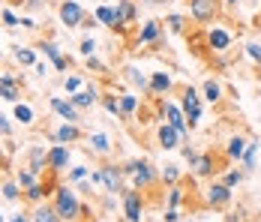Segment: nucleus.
<instances>
[{"mask_svg":"<svg viewBox=\"0 0 261 222\" xmlns=\"http://www.w3.org/2000/svg\"><path fill=\"white\" fill-rule=\"evenodd\" d=\"M15 57H18V63H24V66H33V63H36V54H33L30 48H18Z\"/></svg>","mask_w":261,"mask_h":222,"instance_id":"obj_28","label":"nucleus"},{"mask_svg":"<svg viewBox=\"0 0 261 222\" xmlns=\"http://www.w3.org/2000/svg\"><path fill=\"white\" fill-rule=\"evenodd\" d=\"M183 156H186V159H189V162H198V153H195V150H192V147H183Z\"/></svg>","mask_w":261,"mask_h":222,"instance_id":"obj_46","label":"nucleus"},{"mask_svg":"<svg viewBox=\"0 0 261 222\" xmlns=\"http://www.w3.org/2000/svg\"><path fill=\"white\" fill-rule=\"evenodd\" d=\"M3 21H6V24H9V27H15V24H21V21H18V18H15V12H9V9H6V12H3Z\"/></svg>","mask_w":261,"mask_h":222,"instance_id":"obj_43","label":"nucleus"},{"mask_svg":"<svg viewBox=\"0 0 261 222\" xmlns=\"http://www.w3.org/2000/svg\"><path fill=\"white\" fill-rule=\"evenodd\" d=\"M180 201H183V195H180V189H177V186H174V189H171V192H168V204H171V207H177V204H180Z\"/></svg>","mask_w":261,"mask_h":222,"instance_id":"obj_36","label":"nucleus"},{"mask_svg":"<svg viewBox=\"0 0 261 222\" xmlns=\"http://www.w3.org/2000/svg\"><path fill=\"white\" fill-rule=\"evenodd\" d=\"M93 48H96V42H93V39H84V42H81V54L93 57Z\"/></svg>","mask_w":261,"mask_h":222,"instance_id":"obj_38","label":"nucleus"},{"mask_svg":"<svg viewBox=\"0 0 261 222\" xmlns=\"http://www.w3.org/2000/svg\"><path fill=\"white\" fill-rule=\"evenodd\" d=\"M207 42H210V48H213V51H225V48L231 45V33H228V30H222V27H213V30H210V36H207Z\"/></svg>","mask_w":261,"mask_h":222,"instance_id":"obj_10","label":"nucleus"},{"mask_svg":"<svg viewBox=\"0 0 261 222\" xmlns=\"http://www.w3.org/2000/svg\"><path fill=\"white\" fill-rule=\"evenodd\" d=\"M195 171H198V174H210V171H213V159H210V156H198Z\"/></svg>","mask_w":261,"mask_h":222,"instance_id":"obj_29","label":"nucleus"},{"mask_svg":"<svg viewBox=\"0 0 261 222\" xmlns=\"http://www.w3.org/2000/svg\"><path fill=\"white\" fill-rule=\"evenodd\" d=\"M183 117L189 120V123H198V117H201V105H198V93L192 90V87H186L183 90Z\"/></svg>","mask_w":261,"mask_h":222,"instance_id":"obj_4","label":"nucleus"},{"mask_svg":"<svg viewBox=\"0 0 261 222\" xmlns=\"http://www.w3.org/2000/svg\"><path fill=\"white\" fill-rule=\"evenodd\" d=\"M132 18H135V6L129 0H117V6H114V27L117 24H126Z\"/></svg>","mask_w":261,"mask_h":222,"instance_id":"obj_12","label":"nucleus"},{"mask_svg":"<svg viewBox=\"0 0 261 222\" xmlns=\"http://www.w3.org/2000/svg\"><path fill=\"white\" fill-rule=\"evenodd\" d=\"M219 96H222V87H219L216 81H207V84H204V99H207V102H219Z\"/></svg>","mask_w":261,"mask_h":222,"instance_id":"obj_25","label":"nucleus"},{"mask_svg":"<svg viewBox=\"0 0 261 222\" xmlns=\"http://www.w3.org/2000/svg\"><path fill=\"white\" fill-rule=\"evenodd\" d=\"M0 132L9 135V120H6V117H0Z\"/></svg>","mask_w":261,"mask_h":222,"instance_id":"obj_48","label":"nucleus"},{"mask_svg":"<svg viewBox=\"0 0 261 222\" xmlns=\"http://www.w3.org/2000/svg\"><path fill=\"white\" fill-rule=\"evenodd\" d=\"M159 21H147L144 27H141V33H138V42H153L156 36H159Z\"/></svg>","mask_w":261,"mask_h":222,"instance_id":"obj_19","label":"nucleus"},{"mask_svg":"<svg viewBox=\"0 0 261 222\" xmlns=\"http://www.w3.org/2000/svg\"><path fill=\"white\" fill-rule=\"evenodd\" d=\"M51 108H54V111H57V114L66 120V123L78 120V111H75V105H72V102H63L60 96H54V99H51Z\"/></svg>","mask_w":261,"mask_h":222,"instance_id":"obj_13","label":"nucleus"},{"mask_svg":"<svg viewBox=\"0 0 261 222\" xmlns=\"http://www.w3.org/2000/svg\"><path fill=\"white\" fill-rule=\"evenodd\" d=\"M0 96H3V99H9V102H15V99H18V81H15V78H3V75H0Z\"/></svg>","mask_w":261,"mask_h":222,"instance_id":"obj_15","label":"nucleus"},{"mask_svg":"<svg viewBox=\"0 0 261 222\" xmlns=\"http://www.w3.org/2000/svg\"><path fill=\"white\" fill-rule=\"evenodd\" d=\"M96 21L114 27V9H111V6H96Z\"/></svg>","mask_w":261,"mask_h":222,"instance_id":"obj_23","label":"nucleus"},{"mask_svg":"<svg viewBox=\"0 0 261 222\" xmlns=\"http://www.w3.org/2000/svg\"><path fill=\"white\" fill-rule=\"evenodd\" d=\"M135 108H138V96H132V93L120 96V111H123V117H126V114H132Z\"/></svg>","mask_w":261,"mask_h":222,"instance_id":"obj_26","label":"nucleus"},{"mask_svg":"<svg viewBox=\"0 0 261 222\" xmlns=\"http://www.w3.org/2000/svg\"><path fill=\"white\" fill-rule=\"evenodd\" d=\"M90 144H93L96 153H108V150H111V144H108V138H105L102 132H93V135H90Z\"/></svg>","mask_w":261,"mask_h":222,"instance_id":"obj_24","label":"nucleus"},{"mask_svg":"<svg viewBox=\"0 0 261 222\" xmlns=\"http://www.w3.org/2000/svg\"><path fill=\"white\" fill-rule=\"evenodd\" d=\"M54 138H57L60 144H69V141H75V138H78V126H75V123H66V126H60V129L54 132Z\"/></svg>","mask_w":261,"mask_h":222,"instance_id":"obj_17","label":"nucleus"},{"mask_svg":"<svg viewBox=\"0 0 261 222\" xmlns=\"http://www.w3.org/2000/svg\"><path fill=\"white\" fill-rule=\"evenodd\" d=\"M42 192H45V189L33 183V186H30V192H27V198H30V201H39V198H42Z\"/></svg>","mask_w":261,"mask_h":222,"instance_id":"obj_40","label":"nucleus"},{"mask_svg":"<svg viewBox=\"0 0 261 222\" xmlns=\"http://www.w3.org/2000/svg\"><path fill=\"white\" fill-rule=\"evenodd\" d=\"M15 117H18L21 123H33V108H30V105H21V102H18V105H15Z\"/></svg>","mask_w":261,"mask_h":222,"instance_id":"obj_27","label":"nucleus"},{"mask_svg":"<svg viewBox=\"0 0 261 222\" xmlns=\"http://www.w3.org/2000/svg\"><path fill=\"white\" fill-rule=\"evenodd\" d=\"M246 54H249L255 63H261V45L258 42H249V45H246Z\"/></svg>","mask_w":261,"mask_h":222,"instance_id":"obj_33","label":"nucleus"},{"mask_svg":"<svg viewBox=\"0 0 261 222\" xmlns=\"http://www.w3.org/2000/svg\"><path fill=\"white\" fill-rule=\"evenodd\" d=\"M45 162H48V153H45L42 147H33V153H30V171H33V174L45 171V168H42Z\"/></svg>","mask_w":261,"mask_h":222,"instance_id":"obj_18","label":"nucleus"},{"mask_svg":"<svg viewBox=\"0 0 261 222\" xmlns=\"http://www.w3.org/2000/svg\"><path fill=\"white\" fill-rule=\"evenodd\" d=\"M189 12L195 21H213L216 15V0H189Z\"/></svg>","mask_w":261,"mask_h":222,"instance_id":"obj_3","label":"nucleus"},{"mask_svg":"<svg viewBox=\"0 0 261 222\" xmlns=\"http://www.w3.org/2000/svg\"><path fill=\"white\" fill-rule=\"evenodd\" d=\"M165 180H168V183H174V180H177V168H174V165H168V168H165Z\"/></svg>","mask_w":261,"mask_h":222,"instance_id":"obj_45","label":"nucleus"},{"mask_svg":"<svg viewBox=\"0 0 261 222\" xmlns=\"http://www.w3.org/2000/svg\"><path fill=\"white\" fill-rule=\"evenodd\" d=\"M78 87H81V78L78 75H69L66 78V90H78Z\"/></svg>","mask_w":261,"mask_h":222,"instance_id":"obj_42","label":"nucleus"},{"mask_svg":"<svg viewBox=\"0 0 261 222\" xmlns=\"http://www.w3.org/2000/svg\"><path fill=\"white\" fill-rule=\"evenodd\" d=\"M162 117H165L168 126H174V129L180 132V138L189 135V132H186V117H183V111H180L174 102H162Z\"/></svg>","mask_w":261,"mask_h":222,"instance_id":"obj_2","label":"nucleus"},{"mask_svg":"<svg viewBox=\"0 0 261 222\" xmlns=\"http://www.w3.org/2000/svg\"><path fill=\"white\" fill-rule=\"evenodd\" d=\"M150 90H153V93H168V90H171V78H168L165 72H156V75L150 78Z\"/></svg>","mask_w":261,"mask_h":222,"instance_id":"obj_16","label":"nucleus"},{"mask_svg":"<svg viewBox=\"0 0 261 222\" xmlns=\"http://www.w3.org/2000/svg\"><path fill=\"white\" fill-rule=\"evenodd\" d=\"M54 195H57V216H63V219H75V216L81 213L75 192H69L66 186H60V189H57Z\"/></svg>","mask_w":261,"mask_h":222,"instance_id":"obj_1","label":"nucleus"},{"mask_svg":"<svg viewBox=\"0 0 261 222\" xmlns=\"http://www.w3.org/2000/svg\"><path fill=\"white\" fill-rule=\"evenodd\" d=\"M0 222H3V213H0Z\"/></svg>","mask_w":261,"mask_h":222,"instance_id":"obj_50","label":"nucleus"},{"mask_svg":"<svg viewBox=\"0 0 261 222\" xmlns=\"http://www.w3.org/2000/svg\"><path fill=\"white\" fill-rule=\"evenodd\" d=\"M246 144H249V141H246V138H240V135H237V138H231V144H228V156H231V159H243Z\"/></svg>","mask_w":261,"mask_h":222,"instance_id":"obj_20","label":"nucleus"},{"mask_svg":"<svg viewBox=\"0 0 261 222\" xmlns=\"http://www.w3.org/2000/svg\"><path fill=\"white\" fill-rule=\"evenodd\" d=\"M3 195H6L9 201H15V198H18V189H15V183H6V186H3Z\"/></svg>","mask_w":261,"mask_h":222,"instance_id":"obj_39","label":"nucleus"},{"mask_svg":"<svg viewBox=\"0 0 261 222\" xmlns=\"http://www.w3.org/2000/svg\"><path fill=\"white\" fill-rule=\"evenodd\" d=\"M180 219V216H177V210H174V207H171V210H168V213H165V222H177Z\"/></svg>","mask_w":261,"mask_h":222,"instance_id":"obj_47","label":"nucleus"},{"mask_svg":"<svg viewBox=\"0 0 261 222\" xmlns=\"http://www.w3.org/2000/svg\"><path fill=\"white\" fill-rule=\"evenodd\" d=\"M255 150H258V144H246V153H243V162H246V168H252L255 165Z\"/></svg>","mask_w":261,"mask_h":222,"instance_id":"obj_31","label":"nucleus"},{"mask_svg":"<svg viewBox=\"0 0 261 222\" xmlns=\"http://www.w3.org/2000/svg\"><path fill=\"white\" fill-rule=\"evenodd\" d=\"M105 111H111V114H117V117H123V111H120V102H117L114 96H108V99H105Z\"/></svg>","mask_w":261,"mask_h":222,"instance_id":"obj_32","label":"nucleus"},{"mask_svg":"<svg viewBox=\"0 0 261 222\" xmlns=\"http://www.w3.org/2000/svg\"><path fill=\"white\" fill-rule=\"evenodd\" d=\"M69 177H72V180H84V177H87V168H72Z\"/></svg>","mask_w":261,"mask_h":222,"instance_id":"obj_44","label":"nucleus"},{"mask_svg":"<svg viewBox=\"0 0 261 222\" xmlns=\"http://www.w3.org/2000/svg\"><path fill=\"white\" fill-rule=\"evenodd\" d=\"M132 177H135V186H147L150 180H153V168L147 165V162H132L129 168H126Z\"/></svg>","mask_w":261,"mask_h":222,"instance_id":"obj_9","label":"nucleus"},{"mask_svg":"<svg viewBox=\"0 0 261 222\" xmlns=\"http://www.w3.org/2000/svg\"><path fill=\"white\" fill-rule=\"evenodd\" d=\"M168 24H171V30H177V33H180V30H183V15H171V18H168Z\"/></svg>","mask_w":261,"mask_h":222,"instance_id":"obj_37","label":"nucleus"},{"mask_svg":"<svg viewBox=\"0 0 261 222\" xmlns=\"http://www.w3.org/2000/svg\"><path fill=\"white\" fill-rule=\"evenodd\" d=\"M57 210H48V207H39V213H36V222H57Z\"/></svg>","mask_w":261,"mask_h":222,"instance_id":"obj_30","label":"nucleus"},{"mask_svg":"<svg viewBox=\"0 0 261 222\" xmlns=\"http://www.w3.org/2000/svg\"><path fill=\"white\" fill-rule=\"evenodd\" d=\"M60 21H63V24H69V27H78V24L84 21V12H81V6H78L75 0L63 3V6H60Z\"/></svg>","mask_w":261,"mask_h":222,"instance_id":"obj_5","label":"nucleus"},{"mask_svg":"<svg viewBox=\"0 0 261 222\" xmlns=\"http://www.w3.org/2000/svg\"><path fill=\"white\" fill-rule=\"evenodd\" d=\"M66 165H69V150H66L63 144L51 147V150H48V168H51V171H63Z\"/></svg>","mask_w":261,"mask_h":222,"instance_id":"obj_7","label":"nucleus"},{"mask_svg":"<svg viewBox=\"0 0 261 222\" xmlns=\"http://www.w3.org/2000/svg\"><path fill=\"white\" fill-rule=\"evenodd\" d=\"M225 3H228V6H237V0H225Z\"/></svg>","mask_w":261,"mask_h":222,"instance_id":"obj_49","label":"nucleus"},{"mask_svg":"<svg viewBox=\"0 0 261 222\" xmlns=\"http://www.w3.org/2000/svg\"><path fill=\"white\" fill-rule=\"evenodd\" d=\"M42 48H45V54L54 60V66H57V69H66V60H63V54H60V48H57L54 42H45Z\"/></svg>","mask_w":261,"mask_h":222,"instance_id":"obj_21","label":"nucleus"},{"mask_svg":"<svg viewBox=\"0 0 261 222\" xmlns=\"http://www.w3.org/2000/svg\"><path fill=\"white\" fill-rule=\"evenodd\" d=\"M93 99H96V90L90 87V90H81V93H75V96H72V105L84 108V105H93Z\"/></svg>","mask_w":261,"mask_h":222,"instance_id":"obj_22","label":"nucleus"},{"mask_svg":"<svg viewBox=\"0 0 261 222\" xmlns=\"http://www.w3.org/2000/svg\"><path fill=\"white\" fill-rule=\"evenodd\" d=\"M129 72H132V75H129V78H132V81H135V84H141V87H147V78H144V75H141V72H138V69H129Z\"/></svg>","mask_w":261,"mask_h":222,"instance_id":"obj_41","label":"nucleus"},{"mask_svg":"<svg viewBox=\"0 0 261 222\" xmlns=\"http://www.w3.org/2000/svg\"><path fill=\"white\" fill-rule=\"evenodd\" d=\"M102 183L108 186V192H117V189H120V171H117L114 165L102 168Z\"/></svg>","mask_w":261,"mask_h":222,"instance_id":"obj_14","label":"nucleus"},{"mask_svg":"<svg viewBox=\"0 0 261 222\" xmlns=\"http://www.w3.org/2000/svg\"><path fill=\"white\" fill-rule=\"evenodd\" d=\"M207 201H210L213 207L228 204V201H231V186H225V183H213V186L207 189Z\"/></svg>","mask_w":261,"mask_h":222,"instance_id":"obj_8","label":"nucleus"},{"mask_svg":"<svg viewBox=\"0 0 261 222\" xmlns=\"http://www.w3.org/2000/svg\"><path fill=\"white\" fill-rule=\"evenodd\" d=\"M240 180H243V174H240V171H228V174H225V186H237Z\"/></svg>","mask_w":261,"mask_h":222,"instance_id":"obj_35","label":"nucleus"},{"mask_svg":"<svg viewBox=\"0 0 261 222\" xmlns=\"http://www.w3.org/2000/svg\"><path fill=\"white\" fill-rule=\"evenodd\" d=\"M123 207H126V219L129 222H141V198L135 189H129L123 195Z\"/></svg>","mask_w":261,"mask_h":222,"instance_id":"obj_6","label":"nucleus"},{"mask_svg":"<svg viewBox=\"0 0 261 222\" xmlns=\"http://www.w3.org/2000/svg\"><path fill=\"white\" fill-rule=\"evenodd\" d=\"M33 180H36L33 171H21V174H18V183H21V186H33Z\"/></svg>","mask_w":261,"mask_h":222,"instance_id":"obj_34","label":"nucleus"},{"mask_svg":"<svg viewBox=\"0 0 261 222\" xmlns=\"http://www.w3.org/2000/svg\"><path fill=\"white\" fill-rule=\"evenodd\" d=\"M183 138H180V132L174 129V126H168V123H162L159 126V144L165 147V150H171V147H177Z\"/></svg>","mask_w":261,"mask_h":222,"instance_id":"obj_11","label":"nucleus"}]
</instances>
